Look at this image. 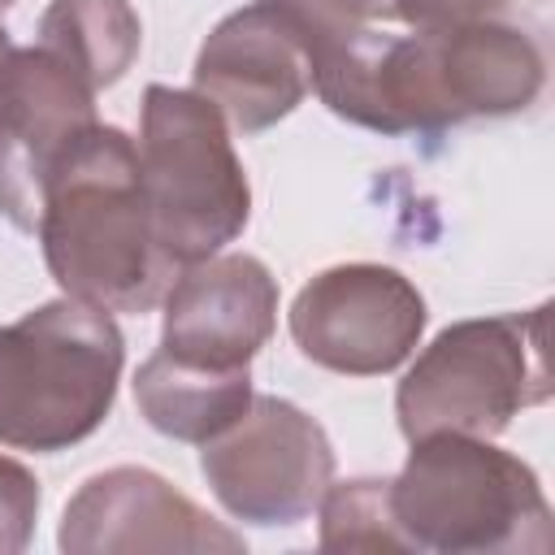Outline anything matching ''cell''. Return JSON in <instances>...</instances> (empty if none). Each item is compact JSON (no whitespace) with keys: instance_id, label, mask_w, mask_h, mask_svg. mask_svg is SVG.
<instances>
[{"instance_id":"6da1fadb","label":"cell","mask_w":555,"mask_h":555,"mask_svg":"<svg viewBox=\"0 0 555 555\" xmlns=\"http://www.w3.org/2000/svg\"><path fill=\"white\" fill-rule=\"evenodd\" d=\"M35 234L61 295L104 312H152L178 273L152 225L139 147L104 121L87 126L52 165Z\"/></svg>"},{"instance_id":"7a4b0ae2","label":"cell","mask_w":555,"mask_h":555,"mask_svg":"<svg viewBox=\"0 0 555 555\" xmlns=\"http://www.w3.org/2000/svg\"><path fill=\"white\" fill-rule=\"evenodd\" d=\"M126 338L74 295L0 325V447L56 455L91 438L117 399Z\"/></svg>"},{"instance_id":"3957f363","label":"cell","mask_w":555,"mask_h":555,"mask_svg":"<svg viewBox=\"0 0 555 555\" xmlns=\"http://www.w3.org/2000/svg\"><path fill=\"white\" fill-rule=\"evenodd\" d=\"M390 512L408 551L542 555L555 542L538 473L520 455L473 434L416 438L399 477H390Z\"/></svg>"},{"instance_id":"277c9868","label":"cell","mask_w":555,"mask_h":555,"mask_svg":"<svg viewBox=\"0 0 555 555\" xmlns=\"http://www.w3.org/2000/svg\"><path fill=\"white\" fill-rule=\"evenodd\" d=\"M546 330L551 304L529 312L468 317L438 330L395 390L403 438H499L525 408H542L551 399Z\"/></svg>"},{"instance_id":"5b68a950","label":"cell","mask_w":555,"mask_h":555,"mask_svg":"<svg viewBox=\"0 0 555 555\" xmlns=\"http://www.w3.org/2000/svg\"><path fill=\"white\" fill-rule=\"evenodd\" d=\"M134 147L156 238L178 269L225 251L247 230L251 182L225 117L199 91L152 82Z\"/></svg>"},{"instance_id":"8992f818","label":"cell","mask_w":555,"mask_h":555,"mask_svg":"<svg viewBox=\"0 0 555 555\" xmlns=\"http://www.w3.org/2000/svg\"><path fill=\"white\" fill-rule=\"evenodd\" d=\"M199 473L234 520L282 529L317 512L334 481V447L299 403L251 395L247 412L204 442Z\"/></svg>"},{"instance_id":"52a82bcc","label":"cell","mask_w":555,"mask_h":555,"mask_svg":"<svg viewBox=\"0 0 555 555\" xmlns=\"http://www.w3.org/2000/svg\"><path fill=\"white\" fill-rule=\"evenodd\" d=\"M308 65L321 104L373 134H438L460 126L438 74L434 35L395 26H351L312 35Z\"/></svg>"},{"instance_id":"ba28073f","label":"cell","mask_w":555,"mask_h":555,"mask_svg":"<svg viewBox=\"0 0 555 555\" xmlns=\"http://www.w3.org/2000/svg\"><path fill=\"white\" fill-rule=\"evenodd\" d=\"M425 295L390 264H334L308 278L286 312L304 360L343 377L395 373L425 334Z\"/></svg>"},{"instance_id":"9c48e42d","label":"cell","mask_w":555,"mask_h":555,"mask_svg":"<svg viewBox=\"0 0 555 555\" xmlns=\"http://www.w3.org/2000/svg\"><path fill=\"white\" fill-rule=\"evenodd\" d=\"M56 546L65 555H212L243 551V533L225 529L160 473L117 464L74 490L61 512Z\"/></svg>"},{"instance_id":"30bf717a","label":"cell","mask_w":555,"mask_h":555,"mask_svg":"<svg viewBox=\"0 0 555 555\" xmlns=\"http://www.w3.org/2000/svg\"><path fill=\"white\" fill-rule=\"evenodd\" d=\"M95 126V91L48 48H13L0 78V217L35 234L61 152Z\"/></svg>"},{"instance_id":"8fae6325","label":"cell","mask_w":555,"mask_h":555,"mask_svg":"<svg viewBox=\"0 0 555 555\" xmlns=\"http://www.w3.org/2000/svg\"><path fill=\"white\" fill-rule=\"evenodd\" d=\"M195 91L217 104L230 130L260 134L291 117L312 91V65L299 22L278 0H251L225 13L195 56Z\"/></svg>"},{"instance_id":"7c38bea8","label":"cell","mask_w":555,"mask_h":555,"mask_svg":"<svg viewBox=\"0 0 555 555\" xmlns=\"http://www.w3.org/2000/svg\"><path fill=\"white\" fill-rule=\"evenodd\" d=\"M160 347L208 369H243L273 338L278 278L247 251H217L182 264L165 291Z\"/></svg>"},{"instance_id":"4fadbf2b","label":"cell","mask_w":555,"mask_h":555,"mask_svg":"<svg viewBox=\"0 0 555 555\" xmlns=\"http://www.w3.org/2000/svg\"><path fill=\"white\" fill-rule=\"evenodd\" d=\"M434 48L455 121L512 117L542 95L546 61L533 35L520 26H507L499 17L468 22V26L434 30Z\"/></svg>"},{"instance_id":"5bb4252c","label":"cell","mask_w":555,"mask_h":555,"mask_svg":"<svg viewBox=\"0 0 555 555\" xmlns=\"http://www.w3.org/2000/svg\"><path fill=\"white\" fill-rule=\"evenodd\" d=\"M251 364L243 369H208L169 356L165 347L152 351L134 373V403L139 416L173 438V442H212L221 438L251 403Z\"/></svg>"},{"instance_id":"9a60e30c","label":"cell","mask_w":555,"mask_h":555,"mask_svg":"<svg viewBox=\"0 0 555 555\" xmlns=\"http://www.w3.org/2000/svg\"><path fill=\"white\" fill-rule=\"evenodd\" d=\"M39 48L65 61L100 95L134 65L143 22L130 0H52L39 17Z\"/></svg>"},{"instance_id":"2e32d148","label":"cell","mask_w":555,"mask_h":555,"mask_svg":"<svg viewBox=\"0 0 555 555\" xmlns=\"http://www.w3.org/2000/svg\"><path fill=\"white\" fill-rule=\"evenodd\" d=\"M317 512L325 551H408V538L390 512V477L330 481Z\"/></svg>"},{"instance_id":"e0dca14e","label":"cell","mask_w":555,"mask_h":555,"mask_svg":"<svg viewBox=\"0 0 555 555\" xmlns=\"http://www.w3.org/2000/svg\"><path fill=\"white\" fill-rule=\"evenodd\" d=\"M507 4L512 0H369V22L434 35V30H451L468 22H490Z\"/></svg>"},{"instance_id":"ac0fdd59","label":"cell","mask_w":555,"mask_h":555,"mask_svg":"<svg viewBox=\"0 0 555 555\" xmlns=\"http://www.w3.org/2000/svg\"><path fill=\"white\" fill-rule=\"evenodd\" d=\"M39 499V477L22 460L0 455V555H17L30 546Z\"/></svg>"},{"instance_id":"d6986e66","label":"cell","mask_w":555,"mask_h":555,"mask_svg":"<svg viewBox=\"0 0 555 555\" xmlns=\"http://www.w3.org/2000/svg\"><path fill=\"white\" fill-rule=\"evenodd\" d=\"M9 56H13V39H9V30H4V22H0V78H4V69H9Z\"/></svg>"},{"instance_id":"ffe728a7","label":"cell","mask_w":555,"mask_h":555,"mask_svg":"<svg viewBox=\"0 0 555 555\" xmlns=\"http://www.w3.org/2000/svg\"><path fill=\"white\" fill-rule=\"evenodd\" d=\"M9 4H13V0H0V13H4V9H9Z\"/></svg>"}]
</instances>
